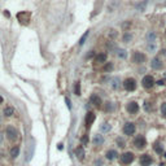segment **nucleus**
<instances>
[{"instance_id": "nucleus-1", "label": "nucleus", "mask_w": 166, "mask_h": 166, "mask_svg": "<svg viewBox=\"0 0 166 166\" xmlns=\"http://www.w3.org/2000/svg\"><path fill=\"white\" fill-rule=\"evenodd\" d=\"M4 136L8 139V142L10 143H16L20 139V131L17 130V127L13 124H7L4 130Z\"/></svg>"}, {"instance_id": "nucleus-2", "label": "nucleus", "mask_w": 166, "mask_h": 166, "mask_svg": "<svg viewBox=\"0 0 166 166\" xmlns=\"http://www.w3.org/2000/svg\"><path fill=\"white\" fill-rule=\"evenodd\" d=\"M147 61V55L140 51H134L131 55V62L135 65H143Z\"/></svg>"}, {"instance_id": "nucleus-3", "label": "nucleus", "mask_w": 166, "mask_h": 166, "mask_svg": "<svg viewBox=\"0 0 166 166\" xmlns=\"http://www.w3.org/2000/svg\"><path fill=\"white\" fill-rule=\"evenodd\" d=\"M132 145H134L138 151H143V149L147 147V139H145V136H144V135H142V134L136 135V136L132 139Z\"/></svg>"}, {"instance_id": "nucleus-4", "label": "nucleus", "mask_w": 166, "mask_h": 166, "mask_svg": "<svg viewBox=\"0 0 166 166\" xmlns=\"http://www.w3.org/2000/svg\"><path fill=\"white\" fill-rule=\"evenodd\" d=\"M120 160L122 162V165H131L135 160V154L134 152H130V151L123 152L122 154H120Z\"/></svg>"}, {"instance_id": "nucleus-5", "label": "nucleus", "mask_w": 166, "mask_h": 166, "mask_svg": "<svg viewBox=\"0 0 166 166\" xmlns=\"http://www.w3.org/2000/svg\"><path fill=\"white\" fill-rule=\"evenodd\" d=\"M136 81H135V78H131V77H129V78H126L124 81L122 82V87L124 88L126 91H129V92H132V91L136 90Z\"/></svg>"}, {"instance_id": "nucleus-6", "label": "nucleus", "mask_w": 166, "mask_h": 166, "mask_svg": "<svg viewBox=\"0 0 166 166\" xmlns=\"http://www.w3.org/2000/svg\"><path fill=\"white\" fill-rule=\"evenodd\" d=\"M122 131L126 136H132L136 132V124L135 122H126L122 127Z\"/></svg>"}, {"instance_id": "nucleus-7", "label": "nucleus", "mask_w": 166, "mask_h": 166, "mask_svg": "<svg viewBox=\"0 0 166 166\" xmlns=\"http://www.w3.org/2000/svg\"><path fill=\"white\" fill-rule=\"evenodd\" d=\"M154 84H156V79L153 78V75H149V74H147V75L143 77V79H142L143 88H145V90H151Z\"/></svg>"}, {"instance_id": "nucleus-8", "label": "nucleus", "mask_w": 166, "mask_h": 166, "mask_svg": "<svg viewBox=\"0 0 166 166\" xmlns=\"http://www.w3.org/2000/svg\"><path fill=\"white\" fill-rule=\"evenodd\" d=\"M126 110H127V113L129 114H131V116H135V114H138V112L140 110V107H139V103L138 101H130V103H127L126 105Z\"/></svg>"}, {"instance_id": "nucleus-9", "label": "nucleus", "mask_w": 166, "mask_h": 166, "mask_svg": "<svg viewBox=\"0 0 166 166\" xmlns=\"http://www.w3.org/2000/svg\"><path fill=\"white\" fill-rule=\"evenodd\" d=\"M96 121V114L93 112H87L84 116V126L87 127H91L93 124V122Z\"/></svg>"}, {"instance_id": "nucleus-10", "label": "nucleus", "mask_w": 166, "mask_h": 166, "mask_svg": "<svg viewBox=\"0 0 166 166\" xmlns=\"http://www.w3.org/2000/svg\"><path fill=\"white\" fill-rule=\"evenodd\" d=\"M105 158L108 160V161H113V160H117L118 157H120V153H118L117 149L112 148V149H108L107 152H105Z\"/></svg>"}, {"instance_id": "nucleus-11", "label": "nucleus", "mask_w": 166, "mask_h": 166, "mask_svg": "<svg viewBox=\"0 0 166 166\" xmlns=\"http://www.w3.org/2000/svg\"><path fill=\"white\" fill-rule=\"evenodd\" d=\"M139 162H140V165H142V166H151L152 164H153V158H152L151 154L144 153V154L140 156Z\"/></svg>"}, {"instance_id": "nucleus-12", "label": "nucleus", "mask_w": 166, "mask_h": 166, "mask_svg": "<svg viewBox=\"0 0 166 166\" xmlns=\"http://www.w3.org/2000/svg\"><path fill=\"white\" fill-rule=\"evenodd\" d=\"M151 68L153 70H161L164 68V62H162V60L160 57H153L151 60Z\"/></svg>"}, {"instance_id": "nucleus-13", "label": "nucleus", "mask_w": 166, "mask_h": 166, "mask_svg": "<svg viewBox=\"0 0 166 166\" xmlns=\"http://www.w3.org/2000/svg\"><path fill=\"white\" fill-rule=\"evenodd\" d=\"M90 103L92 105H95L96 108H101V105H103V100H101V98L98 95V93H92V95L90 96Z\"/></svg>"}, {"instance_id": "nucleus-14", "label": "nucleus", "mask_w": 166, "mask_h": 166, "mask_svg": "<svg viewBox=\"0 0 166 166\" xmlns=\"http://www.w3.org/2000/svg\"><path fill=\"white\" fill-rule=\"evenodd\" d=\"M105 143V138L101 134H95L92 138V144L95 147H101Z\"/></svg>"}, {"instance_id": "nucleus-15", "label": "nucleus", "mask_w": 166, "mask_h": 166, "mask_svg": "<svg viewBox=\"0 0 166 166\" xmlns=\"http://www.w3.org/2000/svg\"><path fill=\"white\" fill-rule=\"evenodd\" d=\"M156 39H157V33L153 31V30H149V31L145 34L147 44H153V43H156Z\"/></svg>"}, {"instance_id": "nucleus-16", "label": "nucleus", "mask_w": 166, "mask_h": 166, "mask_svg": "<svg viewBox=\"0 0 166 166\" xmlns=\"http://www.w3.org/2000/svg\"><path fill=\"white\" fill-rule=\"evenodd\" d=\"M20 153H21V147L18 145V144H15V145L10 147V149H9V156L12 157L13 160L17 158V157L20 156Z\"/></svg>"}, {"instance_id": "nucleus-17", "label": "nucleus", "mask_w": 166, "mask_h": 166, "mask_svg": "<svg viewBox=\"0 0 166 166\" xmlns=\"http://www.w3.org/2000/svg\"><path fill=\"white\" fill-rule=\"evenodd\" d=\"M16 113V109L12 107V105H5L4 109H3V116H4L5 118H10L13 117Z\"/></svg>"}, {"instance_id": "nucleus-18", "label": "nucleus", "mask_w": 166, "mask_h": 166, "mask_svg": "<svg viewBox=\"0 0 166 166\" xmlns=\"http://www.w3.org/2000/svg\"><path fill=\"white\" fill-rule=\"evenodd\" d=\"M74 154H75L77 160H79V161H83L86 157V152H84V148H83V145H79L75 149H74Z\"/></svg>"}, {"instance_id": "nucleus-19", "label": "nucleus", "mask_w": 166, "mask_h": 166, "mask_svg": "<svg viewBox=\"0 0 166 166\" xmlns=\"http://www.w3.org/2000/svg\"><path fill=\"white\" fill-rule=\"evenodd\" d=\"M107 59H108V55L104 53V52H101V53H98L95 56V61L98 64H105L107 62Z\"/></svg>"}, {"instance_id": "nucleus-20", "label": "nucleus", "mask_w": 166, "mask_h": 166, "mask_svg": "<svg viewBox=\"0 0 166 166\" xmlns=\"http://www.w3.org/2000/svg\"><path fill=\"white\" fill-rule=\"evenodd\" d=\"M100 132H104V134H108V132L112 130V124H110L109 122H103L100 124Z\"/></svg>"}, {"instance_id": "nucleus-21", "label": "nucleus", "mask_w": 166, "mask_h": 166, "mask_svg": "<svg viewBox=\"0 0 166 166\" xmlns=\"http://www.w3.org/2000/svg\"><path fill=\"white\" fill-rule=\"evenodd\" d=\"M114 110V104L112 103V101H105L104 103V112L107 113H110Z\"/></svg>"}, {"instance_id": "nucleus-22", "label": "nucleus", "mask_w": 166, "mask_h": 166, "mask_svg": "<svg viewBox=\"0 0 166 166\" xmlns=\"http://www.w3.org/2000/svg\"><path fill=\"white\" fill-rule=\"evenodd\" d=\"M116 55H117L120 59H122V60H124L127 57V51L126 49H121V48H117L116 49Z\"/></svg>"}, {"instance_id": "nucleus-23", "label": "nucleus", "mask_w": 166, "mask_h": 166, "mask_svg": "<svg viewBox=\"0 0 166 166\" xmlns=\"http://www.w3.org/2000/svg\"><path fill=\"white\" fill-rule=\"evenodd\" d=\"M113 69H114L113 62H105L104 65H103V71H104V73H110Z\"/></svg>"}, {"instance_id": "nucleus-24", "label": "nucleus", "mask_w": 166, "mask_h": 166, "mask_svg": "<svg viewBox=\"0 0 166 166\" xmlns=\"http://www.w3.org/2000/svg\"><path fill=\"white\" fill-rule=\"evenodd\" d=\"M153 151L156 152V153L161 154V153H164V147H162L158 142H157V143H154V144H153Z\"/></svg>"}, {"instance_id": "nucleus-25", "label": "nucleus", "mask_w": 166, "mask_h": 166, "mask_svg": "<svg viewBox=\"0 0 166 166\" xmlns=\"http://www.w3.org/2000/svg\"><path fill=\"white\" fill-rule=\"evenodd\" d=\"M120 86H121V79H120V77H116L114 79H112V88H113V90H117Z\"/></svg>"}, {"instance_id": "nucleus-26", "label": "nucleus", "mask_w": 166, "mask_h": 166, "mask_svg": "<svg viewBox=\"0 0 166 166\" xmlns=\"http://www.w3.org/2000/svg\"><path fill=\"white\" fill-rule=\"evenodd\" d=\"M122 40L124 42V43H130V42L132 40V34L131 33H129V31H124V34L122 37Z\"/></svg>"}, {"instance_id": "nucleus-27", "label": "nucleus", "mask_w": 166, "mask_h": 166, "mask_svg": "<svg viewBox=\"0 0 166 166\" xmlns=\"http://www.w3.org/2000/svg\"><path fill=\"white\" fill-rule=\"evenodd\" d=\"M74 93L77 96L81 95V82H75L74 83Z\"/></svg>"}, {"instance_id": "nucleus-28", "label": "nucleus", "mask_w": 166, "mask_h": 166, "mask_svg": "<svg viewBox=\"0 0 166 166\" xmlns=\"http://www.w3.org/2000/svg\"><path fill=\"white\" fill-rule=\"evenodd\" d=\"M116 143H117V145L120 147V148H124V147H126V142H124L122 138H117V139H116Z\"/></svg>"}, {"instance_id": "nucleus-29", "label": "nucleus", "mask_w": 166, "mask_h": 166, "mask_svg": "<svg viewBox=\"0 0 166 166\" xmlns=\"http://www.w3.org/2000/svg\"><path fill=\"white\" fill-rule=\"evenodd\" d=\"M147 48H148L149 52H154V51H156V48H157V46H156V43H153V44H147Z\"/></svg>"}, {"instance_id": "nucleus-30", "label": "nucleus", "mask_w": 166, "mask_h": 166, "mask_svg": "<svg viewBox=\"0 0 166 166\" xmlns=\"http://www.w3.org/2000/svg\"><path fill=\"white\" fill-rule=\"evenodd\" d=\"M160 110H161V114L164 116V117H166V101L161 104V108H160Z\"/></svg>"}, {"instance_id": "nucleus-31", "label": "nucleus", "mask_w": 166, "mask_h": 166, "mask_svg": "<svg viewBox=\"0 0 166 166\" xmlns=\"http://www.w3.org/2000/svg\"><path fill=\"white\" fill-rule=\"evenodd\" d=\"M144 110H147V112H151L152 110V105L149 101H144Z\"/></svg>"}, {"instance_id": "nucleus-32", "label": "nucleus", "mask_w": 166, "mask_h": 166, "mask_svg": "<svg viewBox=\"0 0 166 166\" xmlns=\"http://www.w3.org/2000/svg\"><path fill=\"white\" fill-rule=\"evenodd\" d=\"M81 143H82V144L83 145H86V144H87V143H88V135H83V136L81 138Z\"/></svg>"}, {"instance_id": "nucleus-33", "label": "nucleus", "mask_w": 166, "mask_h": 166, "mask_svg": "<svg viewBox=\"0 0 166 166\" xmlns=\"http://www.w3.org/2000/svg\"><path fill=\"white\" fill-rule=\"evenodd\" d=\"M104 165V161L101 158H98L93 161V166H103Z\"/></svg>"}, {"instance_id": "nucleus-34", "label": "nucleus", "mask_w": 166, "mask_h": 166, "mask_svg": "<svg viewBox=\"0 0 166 166\" xmlns=\"http://www.w3.org/2000/svg\"><path fill=\"white\" fill-rule=\"evenodd\" d=\"M87 35H88V31H86L84 33V35L81 38V40H79V46H83V43H84V40H86V38H87Z\"/></svg>"}, {"instance_id": "nucleus-35", "label": "nucleus", "mask_w": 166, "mask_h": 166, "mask_svg": "<svg viewBox=\"0 0 166 166\" xmlns=\"http://www.w3.org/2000/svg\"><path fill=\"white\" fill-rule=\"evenodd\" d=\"M3 142H4V135H3V132L0 131V144H3Z\"/></svg>"}, {"instance_id": "nucleus-36", "label": "nucleus", "mask_w": 166, "mask_h": 166, "mask_svg": "<svg viewBox=\"0 0 166 166\" xmlns=\"http://www.w3.org/2000/svg\"><path fill=\"white\" fill-rule=\"evenodd\" d=\"M156 83H157L158 86H164V84H165V81H157Z\"/></svg>"}, {"instance_id": "nucleus-37", "label": "nucleus", "mask_w": 166, "mask_h": 166, "mask_svg": "<svg viewBox=\"0 0 166 166\" xmlns=\"http://www.w3.org/2000/svg\"><path fill=\"white\" fill-rule=\"evenodd\" d=\"M3 103H4V98L0 95V104H3Z\"/></svg>"}, {"instance_id": "nucleus-38", "label": "nucleus", "mask_w": 166, "mask_h": 166, "mask_svg": "<svg viewBox=\"0 0 166 166\" xmlns=\"http://www.w3.org/2000/svg\"><path fill=\"white\" fill-rule=\"evenodd\" d=\"M65 101H66V104H68V107H69V108H70V101H69V99H66V100H65Z\"/></svg>"}, {"instance_id": "nucleus-39", "label": "nucleus", "mask_w": 166, "mask_h": 166, "mask_svg": "<svg viewBox=\"0 0 166 166\" xmlns=\"http://www.w3.org/2000/svg\"><path fill=\"white\" fill-rule=\"evenodd\" d=\"M1 122H3V116L0 114V124H1Z\"/></svg>"}, {"instance_id": "nucleus-40", "label": "nucleus", "mask_w": 166, "mask_h": 166, "mask_svg": "<svg viewBox=\"0 0 166 166\" xmlns=\"http://www.w3.org/2000/svg\"><path fill=\"white\" fill-rule=\"evenodd\" d=\"M165 38H166V29H165Z\"/></svg>"}, {"instance_id": "nucleus-41", "label": "nucleus", "mask_w": 166, "mask_h": 166, "mask_svg": "<svg viewBox=\"0 0 166 166\" xmlns=\"http://www.w3.org/2000/svg\"><path fill=\"white\" fill-rule=\"evenodd\" d=\"M165 5H166V3H165Z\"/></svg>"}]
</instances>
